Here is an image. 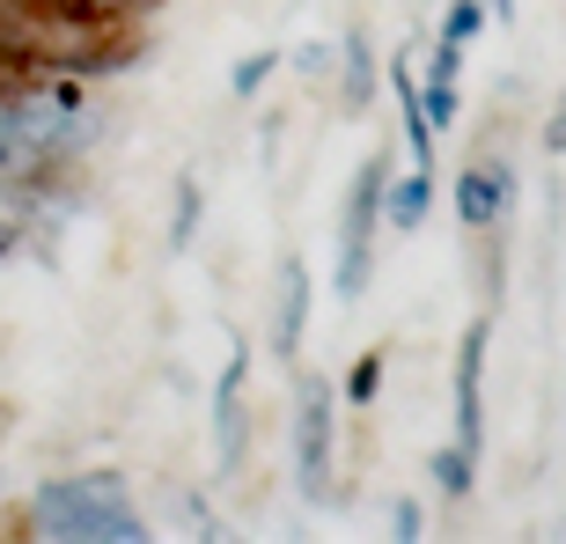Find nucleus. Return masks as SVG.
<instances>
[{
	"label": "nucleus",
	"instance_id": "1",
	"mask_svg": "<svg viewBox=\"0 0 566 544\" xmlns=\"http://www.w3.org/2000/svg\"><path fill=\"white\" fill-rule=\"evenodd\" d=\"M30 537H66V544H140L147 523L126 508L118 471H82V479H52L30 501Z\"/></svg>",
	"mask_w": 566,
	"mask_h": 544
},
{
	"label": "nucleus",
	"instance_id": "2",
	"mask_svg": "<svg viewBox=\"0 0 566 544\" xmlns=\"http://www.w3.org/2000/svg\"><path fill=\"white\" fill-rule=\"evenodd\" d=\"M382 199H390V163H382V147H376V155L354 169V191H346V221H338V265H332L338 302H360V294H368V251H376Z\"/></svg>",
	"mask_w": 566,
	"mask_h": 544
},
{
	"label": "nucleus",
	"instance_id": "3",
	"mask_svg": "<svg viewBox=\"0 0 566 544\" xmlns=\"http://www.w3.org/2000/svg\"><path fill=\"white\" fill-rule=\"evenodd\" d=\"M332 390L324 383H302V412H294V485L302 493H324L332 485Z\"/></svg>",
	"mask_w": 566,
	"mask_h": 544
},
{
	"label": "nucleus",
	"instance_id": "4",
	"mask_svg": "<svg viewBox=\"0 0 566 544\" xmlns=\"http://www.w3.org/2000/svg\"><path fill=\"white\" fill-rule=\"evenodd\" d=\"M485 346H493V324L471 316L457 338V441L471 457H485Z\"/></svg>",
	"mask_w": 566,
	"mask_h": 544
},
{
	"label": "nucleus",
	"instance_id": "5",
	"mask_svg": "<svg viewBox=\"0 0 566 544\" xmlns=\"http://www.w3.org/2000/svg\"><path fill=\"white\" fill-rule=\"evenodd\" d=\"M515 207V169L507 163H471L457 177V221L463 229H501Z\"/></svg>",
	"mask_w": 566,
	"mask_h": 544
},
{
	"label": "nucleus",
	"instance_id": "6",
	"mask_svg": "<svg viewBox=\"0 0 566 544\" xmlns=\"http://www.w3.org/2000/svg\"><path fill=\"white\" fill-rule=\"evenodd\" d=\"M280 302H273V354L280 360H294L302 354V324H310V265H302V258H280Z\"/></svg>",
	"mask_w": 566,
	"mask_h": 544
},
{
	"label": "nucleus",
	"instance_id": "7",
	"mask_svg": "<svg viewBox=\"0 0 566 544\" xmlns=\"http://www.w3.org/2000/svg\"><path fill=\"white\" fill-rule=\"evenodd\" d=\"M243 383H251V354H229V368H221V390H213V435H221V471H235L243 463Z\"/></svg>",
	"mask_w": 566,
	"mask_h": 544
},
{
	"label": "nucleus",
	"instance_id": "8",
	"mask_svg": "<svg viewBox=\"0 0 566 544\" xmlns=\"http://www.w3.org/2000/svg\"><path fill=\"white\" fill-rule=\"evenodd\" d=\"M390 96H398V126H405V147L412 163L434 169V126H427V104H420V74H412V52L390 60Z\"/></svg>",
	"mask_w": 566,
	"mask_h": 544
},
{
	"label": "nucleus",
	"instance_id": "9",
	"mask_svg": "<svg viewBox=\"0 0 566 544\" xmlns=\"http://www.w3.org/2000/svg\"><path fill=\"white\" fill-rule=\"evenodd\" d=\"M338 74H346V111H368L376 104V52H368V38L360 30H346V44H338Z\"/></svg>",
	"mask_w": 566,
	"mask_h": 544
},
{
	"label": "nucleus",
	"instance_id": "10",
	"mask_svg": "<svg viewBox=\"0 0 566 544\" xmlns=\"http://www.w3.org/2000/svg\"><path fill=\"white\" fill-rule=\"evenodd\" d=\"M427 191H434V169H412L405 185H390V199H382V221L398 236H412L427 221Z\"/></svg>",
	"mask_w": 566,
	"mask_h": 544
},
{
	"label": "nucleus",
	"instance_id": "11",
	"mask_svg": "<svg viewBox=\"0 0 566 544\" xmlns=\"http://www.w3.org/2000/svg\"><path fill=\"white\" fill-rule=\"evenodd\" d=\"M427 471H434L441 501H463V493H471V479H479V457H471L463 441H449V449H434V463H427Z\"/></svg>",
	"mask_w": 566,
	"mask_h": 544
},
{
	"label": "nucleus",
	"instance_id": "12",
	"mask_svg": "<svg viewBox=\"0 0 566 544\" xmlns=\"http://www.w3.org/2000/svg\"><path fill=\"white\" fill-rule=\"evenodd\" d=\"M382 390V354L368 346V354H354V368H346V405H376Z\"/></svg>",
	"mask_w": 566,
	"mask_h": 544
},
{
	"label": "nucleus",
	"instance_id": "13",
	"mask_svg": "<svg viewBox=\"0 0 566 544\" xmlns=\"http://www.w3.org/2000/svg\"><path fill=\"white\" fill-rule=\"evenodd\" d=\"M485 15H493V0H449V15H441V38L471 44L485 30Z\"/></svg>",
	"mask_w": 566,
	"mask_h": 544
},
{
	"label": "nucleus",
	"instance_id": "14",
	"mask_svg": "<svg viewBox=\"0 0 566 544\" xmlns=\"http://www.w3.org/2000/svg\"><path fill=\"white\" fill-rule=\"evenodd\" d=\"M420 104H427V126H457V111H463V96H457V82H434V74H427L420 82Z\"/></svg>",
	"mask_w": 566,
	"mask_h": 544
},
{
	"label": "nucleus",
	"instance_id": "15",
	"mask_svg": "<svg viewBox=\"0 0 566 544\" xmlns=\"http://www.w3.org/2000/svg\"><path fill=\"white\" fill-rule=\"evenodd\" d=\"M273 66H280V52H251V60H235L229 88H235V96H258V88L273 82Z\"/></svg>",
	"mask_w": 566,
	"mask_h": 544
},
{
	"label": "nucleus",
	"instance_id": "16",
	"mask_svg": "<svg viewBox=\"0 0 566 544\" xmlns=\"http://www.w3.org/2000/svg\"><path fill=\"white\" fill-rule=\"evenodd\" d=\"M199 229V185H177V221H169V251H185Z\"/></svg>",
	"mask_w": 566,
	"mask_h": 544
},
{
	"label": "nucleus",
	"instance_id": "17",
	"mask_svg": "<svg viewBox=\"0 0 566 544\" xmlns=\"http://www.w3.org/2000/svg\"><path fill=\"white\" fill-rule=\"evenodd\" d=\"M15 104H30V66L0 60V111H15Z\"/></svg>",
	"mask_w": 566,
	"mask_h": 544
},
{
	"label": "nucleus",
	"instance_id": "18",
	"mask_svg": "<svg viewBox=\"0 0 566 544\" xmlns=\"http://www.w3.org/2000/svg\"><path fill=\"white\" fill-rule=\"evenodd\" d=\"M427 74H434V82H457V74H463V44H457V38H441V44H434V60H427Z\"/></svg>",
	"mask_w": 566,
	"mask_h": 544
},
{
	"label": "nucleus",
	"instance_id": "19",
	"mask_svg": "<svg viewBox=\"0 0 566 544\" xmlns=\"http://www.w3.org/2000/svg\"><path fill=\"white\" fill-rule=\"evenodd\" d=\"M390 537H398V544L427 537V530H420V501H398V508H390Z\"/></svg>",
	"mask_w": 566,
	"mask_h": 544
},
{
	"label": "nucleus",
	"instance_id": "20",
	"mask_svg": "<svg viewBox=\"0 0 566 544\" xmlns=\"http://www.w3.org/2000/svg\"><path fill=\"white\" fill-rule=\"evenodd\" d=\"M545 155H566V88H559V104H552V118H545Z\"/></svg>",
	"mask_w": 566,
	"mask_h": 544
},
{
	"label": "nucleus",
	"instance_id": "21",
	"mask_svg": "<svg viewBox=\"0 0 566 544\" xmlns=\"http://www.w3.org/2000/svg\"><path fill=\"white\" fill-rule=\"evenodd\" d=\"M294 66H302V74H324V66H332V52H324V44H302V52H294Z\"/></svg>",
	"mask_w": 566,
	"mask_h": 544
},
{
	"label": "nucleus",
	"instance_id": "22",
	"mask_svg": "<svg viewBox=\"0 0 566 544\" xmlns=\"http://www.w3.org/2000/svg\"><path fill=\"white\" fill-rule=\"evenodd\" d=\"M96 8H126V15H133V8H140V15H147V8H155V0H96Z\"/></svg>",
	"mask_w": 566,
	"mask_h": 544
},
{
	"label": "nucleus",
	"instance_id": "23",
	"mask_svg": "<svg viewBox=\"0 0 566 544\" xmlns=\"http://www.w3.org/2000/svg\"><path fill=\"white\" fill-rule=\"evenodd\" d=\"M8 251H15V236H8V221H0V258H8Z\"/></svg>",
	"mask_w": 566,
	"mask_h": 544
}]
</instances>
